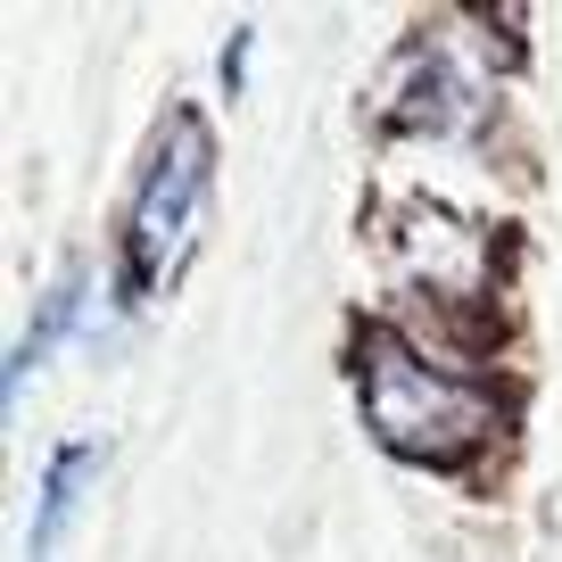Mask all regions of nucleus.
I'll list each match as a JSON object with an SVG mask.
<instances>
[{"instance_id": "f257e3e1", "label": "nucleus", "mask_w": 562, "mask_h": 562, "mask_svg": "<svg viewBox=\"0 0 562 562\" xmlns=\"http://www.w3.org/2000/svg\"><path fill=\"white\" fill-rule=\"evenodd\" d=\"M356 397H364V422L381 430V447H397V456H414V463H439V472L496 439V397L488 389L439 372L422 348H405V339H389V331H372L364 348H356Z\"/></svg>"}, {"instance_id": "f03ea898", "label": "nucleus", "mask_w": 562, "mask_h": 562, "mask_svg": "<svg viewBox=\"0 0 562 562\" xmlns=\"http://www.w3.org/2000/svg\"><path fill=\"white\" fill-rule=\"evenodd\" d=\"M207 182H215V140L199 108H175L133 182V207H124V299H149L166 290L191 248L199 215H207Z\"/></svg>"}, {"instance_id": "7ed1b4c3", "label": "nucleus", "mask_w": 562, "mask_h": 562, "mask_svg": "<svg viewBox=\"0 0 562 562\" xmlns=\"http://www.w3.org/2000/svg\"><path fill=\"white\" fill-rule=\"evenodd\" d=\"M488 108V67L463 58V34L439 25V34H422L405 50V75L389 91V116L397 124H422V133H463V124Z\"/></svg>"}, {"instance_id": "20e7f679", "label": "nucleus", "mask_w": 562, "mask_h": 562, "mask_svg": "<svg viewBox=\"0 0 562 562\" xmlns=\"http://www.w3.org/2000/svg\"><path fill=\"white\" fill-rule=\"evenodd\" d=\"M100 480V439H75L50 456V472H42V496H34V538H25V562H58V546H67L75 513H83V488Z\"/></svg>"}, {"instance_id": "39448f33", "label": "nucleus", "mask_w": 562, "mask_h": 562, "mask_svg": "<svg viewBox=\"0 0 562 562\" xmlns=\"http://www.w3.org/2000/svg\"><path fill=\"white\" fill-rule=\"evenodd\" d=\"M75 306H83V273H67V281H58L50 299L34 306V323H25V331H18V348H9V405L25 397V381H34V364H42V356H50V339H58V331H67V323H75Z\"/></svg>"}]
</instances>
